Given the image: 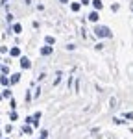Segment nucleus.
<instances>
[{
  "label": "nucleus",
  "mask_w": 133,
  "mask_h": 139,
  "mask_svg": "<svg viewBox=\"0 0 133 139\" xmlns=\"http://www.w3.org/2000/svg\"><path fill=\"white\" fill-rule=\"evenodd\" d=\"M126 119H133V113H126Z\"/></svg>",
  "instance_id": "14"
},
{
  "label": "nucleus",
  "mask_w": 133,
  "mask_h": 139,
  "mask_svg": "<svg viewBox=\"0 0 133 139\" xmlns=\"http://www.w3.org/2000/svg\"><path fill=\"white\" fill-rule=\"evenodd\" d=\"M0 84H2V85H9V78L8 76H2V78H0Z\"/></svg>",
  "instance_id": "6"
},
{
  "label": "nucleus",
  "mask_w": 133,
  "mask_h": 139,
  "mask_svg": "<svg viewBox=\"0 0 133 139\" xmlns=\"http://www.w3.org/2000/svg\"><path fill=\"white\" fill-rule=\"evenodd\" d=\"M54 43H56V39H54L52 35H48V37H46V45H54Z\"/></svg>",
  "instance_id": "10"
},
{
  "label": "nucleus",
  "mask_w": 133,
  "mask_h": 139,
  "mask_svg": "<svg viewBox=\"0 0 133 139\" xmlns=\"http://www.w3.org/2000/svg\"><path fill=\"white\" fill-rule=\"evenodd\" d=\"M19 80H20V74H13L11 76V84H17Z\"/></svg>",
  "instance_id": "8"
},
{
  "label": "nucleus",
  "mask_w": 133,
  "mask_h": 139,
  "mask_svg": "<svg viewBox=\"0 0 133 139\" xmlns=\"http://www.w3.org/2000/svg\"><path fill=\"white\" fill-rule=\"evenodd\" d=\"M20 67H22V69H30V67H32L30 59H28V57H20Z\"/></svg>",
  "instance_id": "2"
},
{
  "label": "nucleus",
  "mask_w": 133,
  "mask_h": 139,
  "mask_svg": "<svg viewBox=\"0 0 133 139\" xmlns=\"http://www.w3.org/2000/svg\"><path fill=\"white\" fill-rule=\"evenodd\" d=\"M13 32H15V33H20V32H22V26H20V24H15V26H13Z\"/></svg>",
  "instance_id": "9"
},
{
  "label": "nucleus",
  "mask_w": 133,
  "mask_h": 139,
  "mask_svg": "<svg viewBox=\"0 0 133 139\" xmlns=\"http://www.w3.org/2000/svg\"><path fill=\"white\" fill-rule=\"evenodd\" d=\"M0 135H2V134H0Z\"/></svg>",
  "instance_id": "17"
},
{
  "label": "nucleus",
  "mask_w": 133,
  "mask_h": 139,
  "mask_svg": "<svg viewBox=\"0 0 133 139\" xmlns=\"http://www.w3.org/2000/svg\"><path fill=\"white\" fill-rule=\"evenodd\" d=\"M94 33H96V37H111V35H113L107 26H96L94 28Z\"/></svg>",
  "instance_id": "1"
},
{
  "label": "nucleus",
  "mask_w": 133,
  "mask_h": 139,
  "mask_svg": "<svg viewBox=\"0 0 133 139\" xmlns=\"http://www.w3.org/2000/svg\"><path fill=\"white\" fill-rule=\"evenodd\" d=\"M93 6L96 9H102V0H93Z\"/></svg>",
  "instance_id": "7"
},
{
  "label": "nucleus",
  "mask_w": 133,
  "mask_h": 139,
  "mask_svg": "<svg viewBox=\"0 0 133 139\" xmlns=\"http://www.w3.org/2000/svg\"><path fill=\"white\" fill-rule=\"evenodd\" d=\"M52 52H54V48H52L50 45H48V47H43V48H41V54H43V56H50Z\"/></svg>",
  "instance_id": "3"
},
{
  "label": "nucleus",
  "mask_w": 133,
  "mask_h": 139,
  "mask_svg": "<svg viewBox=\"0 0 133 139\" xmlns=\"http://www.w3.org/2000/svg\"><path fill=\"white\" fill-rule=\"evenodd\" d=\"M61 2H69V0H61Z\"/></svg>",
  "instance_id": "16"
},
{
  "label": "nucleus",
  "mask_w": 133,
  "mask_h": 139,
  "mask_svg": "<svg viewBox=\"0 0 133 139\" xmlns=\"http://www.w3.org/2000/svg\"><path fill=\"white\" fill-rule=\"evenodd\" d=\"M9 54H11L13 57H17V56H20V50H19V48L15 47V48H11V50H9Z\"/></svg>",
  "instance_id": "5"
},
{
  "label": "nucleus",
  "mask_w": 133,
  "mask_h": 139,
  "mask_svg": "<svg viewBox=\"0 0 133 139\" xmlns=\"http://www.w3.org/2000/svg\"><path fill=\"white\" fill-rule=\"evenodd\" d=\"M81 4L85 6V4H89V0H81Z\"/></svg>",
  "instance_id": "15"
},
{
  "label": "nucleus",
  "mask_w": 133,
  "mask_h": 139,
  "mask_svg": "<svg viewBox=\"0 0 133 139\" xmlns=\"http://www.w3.org/2000/svg\"><path fill=\"white\" fill-rule=\"evenodd\" d=\"M22 134H32V128L30 126H24V128H22Z\"/></svg>",
  "instance_id": "11"
},
{
  "label": "nucleus",
  "mask_w": 133,
  "mask_h": 139,
  "mask_svg": "<svg viewBox=\"0 0 133 139\" xmlns=\"http://www.w3.org/2000/svg\"><path fill=\"white\" fill-rule=\"evenodd\" d=\"M89 21H93V22H96V21H98V11H93L91 15H89Z\"/></svg>",
  "instance_id": "4"
},
{
  "label": "nucleus",
  "mask_w": 133,
  "mask_h": 139,
  "mask_svg": "<svg viewBox=\"0 0 133 139\" xmlns=\"http://www.w3.org/2000/svg\"><path fill=\"white\" fill-rule=\"evenodd\" d=\"M70 8H72V11H80V4H72Z\"/></svg>",
  "instance_id": "13"
},
{
  "label": "nucleus",
  "mask_w": 133,
  "mask_h": 139,
  "mask_svg": "<svg viewBox=\"0 0 133 139\" xmlns=\"http://www.w3.org/2000/svg\"><path fill=\"white\" fill-rule=\"evenodd\" d=\"M46 137H48V132L43 130V132H41V139H46Z\"/></svg>",
  "instance_id": "12"
}]
</instances>
